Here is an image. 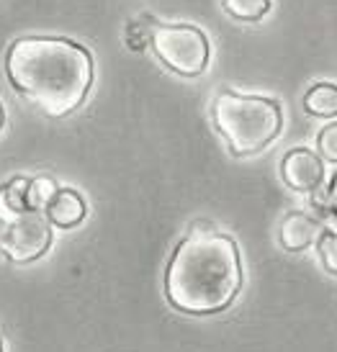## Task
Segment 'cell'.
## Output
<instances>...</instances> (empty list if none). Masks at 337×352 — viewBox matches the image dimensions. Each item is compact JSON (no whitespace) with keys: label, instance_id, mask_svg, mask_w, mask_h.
Segmentation results:
<instances>
[{"label":"cell","instance_id":"1","mask_svg":"<svg viewBox=\"0 0 337 352\" xmlns=\"http://www.w3.org/2000/svg\"><path fill=\"white\" fill-rule=\"evenodd\" d=\"M6 75L16 93L41 113L62 118L83 106L93 85V57L69 39L23 36L6 54Z\"/></svg>","mask_w":337,"mask_h":352},{"label":"cell","instance_id":"2","mask_svg":"<svg viewBox=\"0 0 337 352\" xmlns=\"http://www.w3.org/2000/svg\"><path fill=\"white\" fill-rule=\"evenodd\" d=\"M242 288V265L235 239L217 232H191L170 257L165 296L173 309L211 316L229 309Z\"/></svg>","mask_w":337,"mask_h":352},{"label":"cell","instance_id":"3","mask_svg":"<svg viewBox=\"0 0 337 352\" xmlns=\"http://www.w3.org/2000/svg\"><path fill=\"white\" fill-rule=\"evenodd\" d=\"M214 126L229 144V152L237 157L258 155L276 142L283 126L278 100L263 96H239L232 90L219 93L211 103Z\"/></svg>","mask_w":337,"mask_h":352},{"label":"cell","instance_id":"4","mask_svg":"<svg viewBox=\"0 0 337 352\" xmlns=\"http://www.w3.org/2000/svg\"><path fill=\"white\" fill-rule=\"evenodd\" d=\"M152 50L168 69L183 78H199L208 67V39L199 26L168 23L152 31Z\"/></svg>","mask_w":337,"mask_h":352},{"label":"cell","instance_id":"5","mask_svg":"<svg viewBox=\"0 0 337 352\" xmlns=\"http://www.w3.org/2000/svg\"><path fill=\"white\" fill-rule=\"evenodd\" d=\"M52 245V224L41 211H26L13 219L0 236V250L10 263H34Z\"/></svg>","mask_w":337,"mask_h":352},{"label":"cell","instance_id":"6","mask_svg":"<svg viewBox=\"0 0 337 352\" xmlns=\"http://www.w3.org/2000/svg\"><path fill=\"white\" fill-rule=\"evenodd\" d=\"M281 177L291 190L312 193V190H319L322 180H325V162L317 152L296 147L286 152V157L281 160Z\"/></svg>","mask_w":337,"mask_h":352},{"label":"cell","instance_id":"7","mask_svg":"<svg viewBox=\"0 0 337 352\" xmlns=\"http://www.w3.org/2000/svg\"><path fill=\"white\" fill-rule=\"evenodd\" d=\"M322 224L314 216L304 214V211H294L288 214L281 226H278V242L288 252H301L307 247L317 245V239L322 236Z\"/></svg>","mask_w":337,"mask_h":352},{"label":"cell","instance_id":"8","mask_svg":"<svg viewBox=\"0 0 337 352\" xmlns=\"http://www.w3.org/2000/svg\"><path fill=\"white\" fill-rule=\"evenodd\" d=\"M88 214V206L83 201L78 190L72 188H60L57 196L52 198V204L47 206V219L50 224L60 226V229H72L78 226Z\"/></svg>","mask_w":337,"mask_h":352},{"label":"cell","instance_id":"9","mask_svg":"<svg viewBox=\"0 0 337 352\" xmlns=\"http://www.w3.org/2000/svg\"><path fill=\"white\" fill-rule=\"evenodd\" d=\"M26 190H29V180L26 177H13L10 183L0 188V221L10 224L13 219L29 211L26 206Z\"/></svg>","mask_w":337,"mask_h":352},{"label":"cell","instance_id":"10","mask_svg":"<svg viewBox=\"0 0 337 352\" xmlns=\"http://www.w3.org/2000/svg\"><path fill=\"white\" fill-rule=\"evenodd\" d=\"M304 111L309 116L332 118L337 116V85L332 82H317L304 96Z\"/></svg>","mask_w":337,"mask_h":352},{"label":"cell","instance_id":"11","mask_svg":"<svg viewBox=\"0 0 337 352\" xmlns=\"http://www.w3.org/2000/svg\"><path fill=\"white\" fill-rule=\"evenodd\" d=\"M57 190H60V186L50 175H39L29 180V190H26L29 211H47V206L52 204V198L57 196Z\"/></svg>","mask_w":337,"mask_h":352},{"label":"cell","instance_id":"12","mask_svg":"<svg viewBox=\"0 0 337 352\" xmlns=\"http://www.w3.org/2000/svg\"><path fill=\"white\" fill-rule=\"evenodd\" d=\"M221 8L235 21L255 23L270 10V0H221Z\"/></svg>","mask_w":337,"mask_h":352},{"label":"cell","instance_id":"13","mask_svg":"<svg viewBox=\"0 0 337 352\" xmlns=\"http://www.w3.org/2000/svg\"><path fill=\"white\" fill-rule=\"evenodd\" d=\"M319 263L329 275H337V232H322L317 239Z\"/></svg>","mask_w":337,"mask_h":352},{"label":"cell","instance_id":"14","mask_svg":"<svg viewBox=\"0 0 337 352\" xmlns=\"http://www.w3.org/2000/svg\"><path fill=\"white\" fill-rule=\"evenodd\" d=\"M317 152L325 162H335L337 165V121L335 124H327V126L319 131Z\"/></svg>","mask_w":337,"mask_h":352},{"label":"cell","instance_id":"15","mask_svg":"<svg viewBox=\"0 0 337 352\" xmlns=\"http://www.w3.org/2000/svg\"><path fill=\"white\" fill-rule=\"evenodd\" d=\"M327 198H329V206H332V211L337 214V173H335V177H332V183H329Z\"/></svg>","mask_w":337,"mask_h":352},{"label":"cell","instance_id":"16","mask_svg":"<svg viewBox=\"0 0 337 352\" xmlns=\"http://www.w3.org/2000/svg\"><path fill=\"white\" fill-rule=\"evenodd\" d=\"M3 124H6V111H3V103H0V129H3Z\"/></svg>","mask_w":337,"mask_h":352},{"label":"cell","instance_id":"17","mask_svg":"<svg viewBox=\"0 0 337 352\" xmlns=\"http://www.w3.org/2000/svg\"><path fill=\"white\" fill-rule=\"evenodd\" d=\"M0 352H3V340H0Z\"/></svg>","mask_w":337,"mask_h":352}]
</instances>
